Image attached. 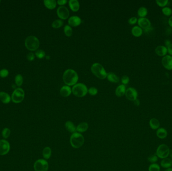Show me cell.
Returning <instances> with one entry per match:
<instances>
[{
	"label": "cell",
	"instance_id": "32",
	"mask_svg": "<svg viewBox=\"0 0 172 171\" xmlns=\"http://www.w3.org/2000/svg\"><path fill=\"white\" fill-rule=\"evenodd\" d=\"M23 82V78L21 74H18L15 77V82L18 87H21Z\"/></svg>",
	"mask_w": 172,
	"mask_h": 171
},
{
	"label": "cell",
	"instance_id": "25",
	"mask_svg": "<svg viewBox=\"0 0 172 171\" xmlns=\"http://www.w3.org/2000/svg\"><path fill=\"white\" fill-rule=\"evenodd\" d=\"M107 79L109 81L112 82L117 83L119 81V78L117 75L113 72H109L107 73Z\"/></svg>",
	"mask_w": 172,
	"mask_h": 171
},
{
	"label": "cell",
	"instance_id": "16",
	"mask_svg": "<svg viewBox=\"0 0 172 171\" xmlns=\"http://www.w3.org/2000/svg\"><path fill=\"white\" fill-rule=\"evenodd\" d=\"M155 52L156 54L160 56H165L168 53L167 48L164 46H158L155 48Z\"/></svg>",
	"mask_w": 172,
	"mask_h": 171
},
{
	"label": "cell",
	"instance_id": "21",
	"mask_svg": "<svg viewBox=\"0 0 172 171\" xmlns=\"http://www.w3.org/2000/svg\"><path fill=\"white\" fill-rule=\"evenodd\" d=\"M65 128L66 130L70 133H76V127L75 126L74 123L71 122V121H68L65 123L64 124Z\"/></svg>",
	"mask_w": 172,
	"mask_h": 171
},
{
	"label": "cell",
	"instance_id": "7",
	"mask_svg": "<svg viewBox=\"0 0 172 171\" xmlns=\"http://www.w3.org/2000/svg\"><path fill=\"white\" fill-rule=\"evenodd\" d=\"M24 97V90L21 88H18L13 92L12 95V100L14 103L19 104L23 101Z\"/></svg>",
	"mask_w": 172,
	"mask_h": 171
},
{
	"label": "cell",
	"instance_id": "42",
	"mask_svg": "<svg viewBox=\"0 0 172 171\" xmlns=\"http://www.w3.org/2000/svg\"><path fill=\"white\" fill-rule=\"evenodd\" d=\"M137 19L136 18V17H133L131 18L130 19H129L128 23L129 24H130L131 25H133L134 24H135L137 21Z\"/></svg>",
	"mask_w": 172,
	"mask_h": 171
},
{
	"label": "cell",
	"instance_id": "35",
	"mask_svg": "<svg viewBox=\"0 0 172 171\" xmlns=\"http://www.w3.org/2000/svg\"><path fill=\"white\" fill-rule=\"evenodd\" d=\"M35 55L38 58H43L46 56V53L44 50L39 49V50H38L36 51Z\"/></svg>",
	"mask_w": 172,
	"mask_h": 171
},
{
	"label": "cell",
	"instance_id": "47",
	"mask_svg": "<svg viewBox=\"0 0 172 171\" xmlns=\"http://www.w3.org/2000/svg\"><path fill=\"white\" fill-rule=\"evenodd\" d=\"M164 43H165V45H166V47H167L169 45H170L171 44V42L169 40H166L165 41V42H164Z\"/></svg>",
	"mask_w": 172,
	"mask_h": 171
},
{
	"label": "cell",
	"instance_id": "26",
	"mask_svg": "<svg viewBox=\"0 0 172 171\" xmlns=\"http://www.w3.org/2000/svg\"><path fill=\"white\" fill-rule=\"evenodd\" d=\"M149 126L153 130H157L160 126V123L158 119L153 118L149 121Z\"/></svg>",
	"mask_w": 172,
	"mask_h": 171
},
{
	"label": "cell",
	"instance_id": "49",
	"mask_svg": "<svg viewBox=\"0 0 172 171\" xmlns=\"http://www.w3.org/2000/svg\"><path fill=\"white\" fill-rule=\"evenodd\" d=\"M169 155L170 156V157L171 159H172V150H170V154Z\"/></svg>",
	"mask_w": 172,
	"mask_h": 171
},
{
	"label": "cell",
	"instance_id": "43",
	"mask_svg": "<svg viewBox=\"0 0 172 171\" xmlns=\"http://www.w3.org/2000/svg\"><path fill=\"white\" fill-rule=\"evenodd\" d=\"M27 58L29 60V61H32L33 60H34L35 58V55L33 53H29L28 55H27Z\"/></svg>",
	"mask_w": 172,
	"mask_h": 171
},
{
	"label": "cell",
	"instance_id": "6",
	"mask_svg": "<svg viewBox=\"0 0 172 171\" xmlns=\"http://www.w3.org/2000/svg\"><path fill=\"white\" fill-rule=\"evenodd\" d=\"M170 150L167 145L162 144L160 145L157 148L156 155L158 158L164 159L165 158H168L170 154Z\"/></svg>",
	"mask_w": 172,
	"mask_h": 171
},
{
	"label": "cell",
	"instance_id": "4",
	"mask_svg": "<svg viewBox=\"0 0 172 171\" xmlns=\"http://www.w3.org/2000/svg\"><path fill=\"white\" fill-rule=\"evenodd\" d=\"M88 91L87 86L82 83H78L72 88L73 93L78 98H82L85 96Z\"/></svg>",
	"mask_w": 172,
	"mask_h": 171
},
{
	"label": "cell",
	"instance_id": "17",
	"mask_svg": "<svg viewBox=\"0 0 172 171\" xmlns=\"http://www.w3.org/2000/svg\"><path fill=\"white\" fill-rule=\"evenodd\" d=\"M68 5L73 11L77 12L79 10V3L78 0H70Z\"/></svg>",
	"mask_w": 172,
	"mask_h": 171
},
{
	"label": "cell",
	"instance_id": "46",
	"mask_svg": "<svg viewBox=\"0 0 172 171\" xmlns=\"http://www.w3.org/2000/svg\"><path fill=\"white\" fill-rule=\"evenodd\" d=\"M133 102H134V104L136 105V106H138V105H140V100L137 98L136 100H135L134 101H133Z\"/></svg>",
	"mask_w": 172,
	"mask_h": 171
},
{
	"label": "cell",
	"instance_id": "37",
	"mask_svg": "<svg viewBox=\"0 0 172 171\" xmlns=\"http://www.w3.org/2000/svg\"><path fill=\"white\" fill-rule=\"evenodd\" d=\"M158 160V157L156 155H151L148 157V161L152 164L155 163Z\"/></svg>",
	"mask_w": 172,
	"mask_h": 171
},
{
	"label": "cell",
	"instance_id": "13",
	"mask_svg": "<svg viewBox=\"0 0 172 171\" xmlns=\"http://www.w3.org/2000/svg\"><path fill=\"white\" fill-rule=\"evenodd\" d=\"M138 25L141 28L146 29L149 28L151 26V23L149 19L146 18H140L138 20Z\"/></svg>",
	"mask_w": 172,
	"mask_h": 171
},
{
	"label": "cell",
	"instance_id": "44",
	"mask_svg": "<svg viewBox=\"0 0 172 171\" xmlns=\"http://www.w3.org/2000/svg\"><path fill=\"white\" fill-rule=\"evenodd\" d=\"M166 48L169 54L171 56L172 55V44L171 43L170 45H169L168 46L166 47Z\"/></svg>",
	"mask_w": 172,
	"mask_h": 171
},
{
	"label": "cell",
	"instance_id": "9",
	"mask_svg": "<svg viewBox=\"0 0 172 171\" xmlns=\"http://www.w3.org/2000/svg\"><path fill=\"white\" fill-rule=\"evenodd\" d=\"M57 15L61 19L66 20L69 17L70 12L68 9L65 6L59 7L57 9Z\"/></svg>",
	"mask_w": 172,
	"mask_h": 171
},
{
	"label": "cell",
	"instance_id": "3",
	"mask_svg": "<svg viewBox=\"0 0 172 171\" xmlns=\"http://www.w3.org/2000/svg\"><path fill=\"white\" fill-rule=\"evenodd\" d=\"M85 139L83 135L79 133H74L70 137V144L72 147L75 149L79 148L84 145Z\"/></svg>",
	"mask_w": 172,
	"mask_h": 171
},
{
	"label": "cell",
	"instance_id": "51",
	"mask_svg": "<svg viewBox=\"0 0 172 171\" xmlns=\"http://www.w3.org/2000/svg\"><path fill=\"white\" fill-rule=\"evenodd\" d=\"M0 3H1V1H0Z\"/></svg>",
	"mask_w": 172,
	"mask_h": 171
},
{
	"label": "cell",
	"instance_id": "50",
	"mask_svg": "<svg viewBox=\"0 0 172 171\" xmlns=\"http://www.w3.org/2000/svg\"><path fill=\"white\" fill-rule=\"evenodd\" d=\"M164 171H172V168H168V169H166V170Z\"/></svg>",
	"mask_w": 172,
	"mask_h": 171
},
{
	"label": "cell",
	"instance_id": "39",
	"mask_svg": "<svg viewBox=\"0 0 172 171\" xmlns=\"http://www.w3.org/2000/svg\"><path fill=\"white\" fill-rule=\"evenodd\" d=\"M88 92L91 95H95L98 93V89L95 87H91L88 89Z\"/></svg>",
	"mask_w": 172,
	"mask_h": 171
},
{
	"label": "cell",
	"instance_id": "10",
	"mask_svg": "<svg viewBox=\"0 0 172 171\" xmlns=\"http://www.w3.org/2000/svg\"><path fill=\"white\" fill-rule=\"evenodd\" d=\"M10 150V145L9 142L5 139L0 141V155L4 156L7 154Z\"/></svg>",
	"mask_w": 172,
	"mask_h": 171
},
{
	"label": "cell",
	"instance_id": "11",
	"mask_svg": "<svg viewBox=\"0 0 172 171\" xmlns=\"http://www.w3.org/2000/svg\"><path fill=\"white\" fill-rule=\"evenodd\" d=\"M125 94L128 100L133 102L137 99L138 96L137 91L133 87H129L128 89H127Z\"/></svg>",
	"mask_w": 172,
	"mask_h": 171
},
{
	"label": "cell",
	"instance_id": "12",
	"mask_svg": "<svg viewBox=\"0 0 172 171\" xmlns=\"http://www.w3.org/2000/svg\"><path fill=\"white\" fill-rule=\"evenodd\" d=\"M163 66L166 69L172 70V56L171 55H166L162 60Z\"/></svg>",
	"mask_w": 172,
	"mask_h": 171
},
{
	"label": "cell",
	"instance_id": "41",
	"mask_svg": "<svg viewBox=\"0 0 172 171\" xmlns=\"http://www.w3.org/2000/svg\"><path fill=\"white\" fill-rule=\"evenodd\" d=\"M129 82V78L127 75H124L121 78V82L123 83V85L127 84Z\"/></svg>",
	"mask_w": 172,
	"mask_h": 171
},
{
	"label": "cell",
	"instance_id": "31",
	"mask_svg": "<svg viewBox=\"0 0 172 171\" xmlns=\"http://www.w3.org/2000/svg\"><path fill=\"white\" fill-rule=\"evenodd\" d=\"M64 34L68 37H70L73 34V29L70 25H66L64 27Z\"/></svg>",
	"mask_w": 172,
	"mask_h": 171
},
{
	"label": "cell",
	"instance_id": "36",
	"mask_svg": "<svg viewBox=\"0 0 172 171\" xmlns=\"http://www.w3.org/2000/svg\"><path fill=\"white\" fill-rule=\"evenodd\" d=\"M162 12L166 16H170L172 15V10L169 7H164L162 9Z\"/></svg>",
	"mask_w": 172,
	"mask_h": 171
},
{
	"label": "cell",
	"instance_id": "48",
	"mask_svg": "<svg viewBox=\"0 0 172 171\" xmlns=\"http://www.w3.org/2000/svg\"><path fill=\"white\" fill-rule=\"evenodd\" d=\"M169 24L171 27H172V16L169 19Z\"/></svg>",
	"mask_w": 172,
	"mask_h": 171
},
{
	"label": "cell",
	"instance_id": "38",
	"mask_svg": "<svg viewBox=\"0 0 172 171\" xmlns=\"http://www.w3.org/2000/svg\"><path fill=\"white\" fill-rule=\"evenodd\" d=\"M156 3L158 6L161 7H164L168 3V0H157Z\"/></svg>",
	"mask_w": 172,
	"mask_h": 171
},
{
	"label": "cell",
	"instance_id": "5",
	"mask_svg": "<svg viewBox=\"0 0 172 171\" xmlns=\"http://www.w3.org/2000/svg\"><path fill=\"white\" fill-rule=\"evenodd\" d=\"M27 49L30 51H35L39 47L40 42L37 38L34 36H29L27 38L25 42Z\"/></svg>",
	"mask_w": 172,
	"mask_h": 171
},
{
	"label": "cell",
	"instance_id": "45",
	"mask_svg": "<svg viewBox=\"0 0 172 171\" xmlns=\"http://www.w3.org/2000/svg\"><path fill=\"white\" fill-rule=\"evenodd\" d=\"M67 2L68 1L66 0H59V1H57V3L59 4V5L62 6V5H64L66 4Z\"/></svg>",
	"mask_w": 172,
	"mask_h": 171
},
{
	"label": "cell",
	"instance_id": "1",
	"mask_svg": "<svg viewBox=\"0 0 172 171\" xmlns=\"http://www.w3.org/2000/svg\"><path fill=\"white\" fill-rule=\"evenodd\" d=\"M63 78L65 84L70 87L77 84L79 80V76L75 70L68 69L63 74Z\"/></svg>",
	"mask_w": 172,
	"mask_h": 171
},
{
	"label": "cell",
	"instance_id": "14",
	"mask_svg": "<svg viewBox=\"0 0 172 171\" xmlns=\"http://www.w3.org/2000/svg\"><path fill=\"white\" fill-rule=\"evenodd\" d=\"M81 19L77 16H73L68 19V23L70 26H78L81 24Z\"/></svg>",
	"mask_w": 172,
	"mask_h": 171
},
{
	"label": "cell",
	"instance_id": "19",
	"mask_svg": "<svg viewBox=\"0 0 172 171\" xmlns=\"http://www.w3.org/2000/svg\"><path fill=\"white\" fill-rule=\"evenodd\" d=\"M89 128V125L87 122H81L78 124V126L76 127V131L78 133H84L86 132Z\"/></svg>",
	"mask_w": 172,
	"mask_h": 171
},
{
	"label": "cell",
	"instance_id": "34",
	"mask_svg": "<svg viewBox=\"0 0 172 171\" xmlns=\"http://www.w3.org/2000/svg\"><path fill=\"white\" fill-rule=\"evenodd\" d=\"M2 134L3 137L5 139H7L10 135L11 130L8 128H5L4 130H3Z\"/></svg>",
	"mask_w": 172,
	"mask_h": 171
},
{
	"label": "cell",
	"instance_id": "28",
	"mask_svg": "<svg viewBox=\"0 0 172 171\" xmlns=\"http://www.w3.org/2000/svg\"><path fill=\"white\" fill-rule=\"evenodd\" d=\"M42 155L44 159H48L51 157V150L49 147H46L44 148L42 151Z\"/></svg>",
	"mask_w": 172,
	"mask_h": 171
},
{
	"label": "cell",
	"instance_id": "33",
	"mask_svg": "<svg viewBox=\"0 0 172 171\" xmlns=\"http://www.w3.org/2000/svg\"><path fill=\"white\" fill-rule=\"evenodd\" d=\"M149 171H160V167L158 164H151L149 167Z\"/></svg>",
	"mask_w": 172,
	"mask_h": 171
},
{
	"label": "cell",
	"instance_id": "23",
	"mask_svg": "<svg viewBox=\"0 0 172 171\" xmlns=\"http://www.w3.org/2000/svg\"><path fill=\"white\" fill-rule=\"evenodd\" d=\"M161 167L165 169L170 168L172 166V160L168 158L164 159L161 161Z\"/></svg>",
	"mask_w": 172,
	"mask_h": 171
},
{
	"label": "cell",
	"instance_id": "8",
	"mask_svg": "<svg viewBox=\"0 0 172 171\" xmlns=\"http://www.w3.org/2000/svg\"><path fill=\"white\" fill-rule=\"evenodd\" d=\"M34 170L35 171H47L48 170V164L46 160L39 159L34 164Z\"/></svg>",
	"mask_w": 172,
	"mask_h": 171
},
{
	"label": "cell",
	"instance_id": "22",
	"mask_svg": "<svg viewBox=\"0 0 172 171\" xmlns=\"http://www.w3.org/2000/svg\"><path fill=\"white\" fill-rule=\"evenodd\" d=\"M44 4L48 9L52 10L56 7L57 2L55 0H44Z\"/></svg>",
	"mask_w": 172,
	"mask_h": 171
},
{
	"label": "cell",
	"instance_id": "30",
	"mask_svg": "<svg viewBox=\"0 0 172 171\" xmlns=\"http://www.w3.org/2000/svg\"><path fill=\"white\" fill-rule=\"evenodd\" d=\"M64 22L61 19H57L53 21L51 25L53 28L57 29L62 26Z\"/></svg>",
	"mask_w": 172,
	"mask_h": 171
},
{
	"label": "cell",
	"instance_id": "40",
	"mask_svg": "<svg viewBox=\"0 0 172 171\" xmlns=\"http://www.w3.org/2000/svg\"><path fill=\"white\" fill-rule=\"evenodd\" d=\"M9 75V71L8 70L3 69L0 71V76L2 78L6 77Z\"/></svg>",
	"mask_w": 172,
	"mask_h": 171
},
{
	"label": "cell",
	"instance_id": "20",
	"mask_svg": "<svg viewBox=\"0 0 172 171\" xmlns=\"http://www.w3.org/2000/svg\"><path fill=\"white\" fill-rule=\"evenodd\" d=\"M0 100L3 104H9L11 101V97L6 92H0Z\"/></svg>",
	"mask_w": 172,
	"mask_h": 171
},
{
	"label": "cell",
	"instance_id": "15",
	"mask_svg": "<svg viewBox=\"0 0 172 171\" xmlns=\"http://www.w3.org/2000/svg\"><path fill=\"white\" fill-rule=\"evenodd\" d=\"M72 89L68 85H64L61 89L60 93L61 96L66 98L70 96L72 93Z\"/></svg>",
	"mask_w": 172,
	"mask_h": 171
},
{
	"label": "cell",
	"instance_id": "29",
	"mask_svg": "<svg viewBox=\"0 0 172 171\" xmlns=\"http://www.w3.org/2000/svg\"><path fill=\"white\" fill-rule=\"evenodd\" d=\"M137 14L140 18H144L148 14V9L144 7L140 8Z\"/></svg>",
	"mask_w": 172,
	"mask_h": 171
},
{
	"label": "cell",
	"instance_id": "18",
	"mask_svg": "<svg viewBox=\"0 0 172 171\" xmlns=\"http://www.w3.org/2000/svg\"><path fill=\"white\" fill-rule=\"evenodd\" d=\"M126 87L123 84L119 85L116 88L115 90L116 95L118 97H121L125 94L126 92Z\"/></svg>",
	"mask_w": 172,
	"mask_h": 171
},
{
	"label": "cell",
	"instance_id": "27",
	"mask_svg": "<svg viewBox=\"0 0 172 171\" xmlns=\"http://www.w3.org/2000/svg\"><path fill=\"white\" fill-rule=\"evenodd\" d=\"M131 32H132V34L133 36L136 37H138L142 35L143 31L140 27L135 26L133 27L132 30H131Z\"/></svg>",
	"mask_w": 172,
	"mask_h": 171
},
{
	"label": "cell",
	"instance_id": "24",
	"mask_svg": "<svg viewBox=\"0 0 172 171\" xmlns=\"http://www.w3.org/2000/svg\"><path fill=\"white\" fill-rule=\"evenodd\" d=\"M156 134H157V137L161 139H164L167 137L168 133L166 129H164V128H160L157 130Z\"/></svg>",
	"mask_w": 172,
	"mask_h": 171
},
{
	"label": "cell",
	"instance_id": "2",
	"mask_svg": "<svg viewBox=\"0 0 172 171\" xmlns=\"http://www.w3.org/2000/svg\"><path fill=\"white\" fill-rule=\"evenodd\" d=\"M91 70L92 73L99 79H104L107 77V73L100 63H95L91 66Z\"/></svg>",
	"mask_w": 172,
	"mask_h": 171
}]
</instances>
